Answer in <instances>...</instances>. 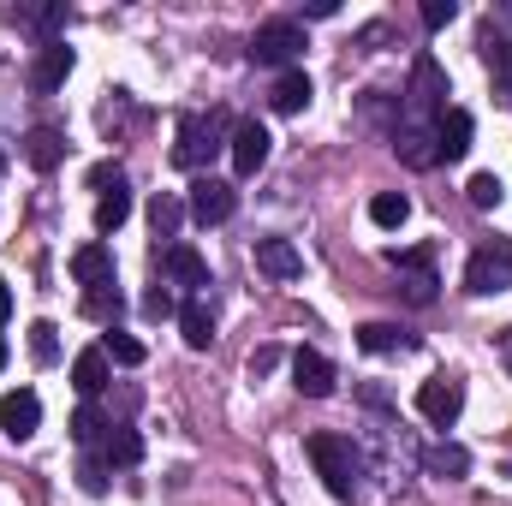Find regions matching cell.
<instances>
[{
    "label": "cell",
    "mask_w": 512,
    "mask_h": 506,
    "mask_svg": "<svg viewBox=\"0 0 512 506\" xmlns=\"http://www.w3.org/2000/svg\"><path fill=\"white\" fill-rule=\"evenodd\" d=\"M310 465H316V477L328 483L334 501H346V506L364 501L370 459H364V447H358L352 435H310Z\"/></svg>",
    "instance_id": "obj_1"
},
{
    "label": "cell",
    "mask_w": 512,
    "mask_h": 506,
    "mask_svg": "<svg viewBox=\"0 0 512 506\" xmlns=\"http://www.w3.org/2000/svg\"><path fill=\"white\" fill-rule=\"evenodd\" d=\"M227 143H233L227 114H185V120H179V137H173V167L203 173V167H209Z\"/></svg>",
    "instance_id": "obj_2"
},
{
    "label": "cell",
    "mask_w": 512,
    "mask_h": 506,
    "mask_svg": "<svg viewBox=\"0 0 512 506\" xmlns=\"http://www.w3.org/2000/svg\"><path fill=\"white\" fill-rule=\"evenodd\" d=\"M447 114V72L435 54H417L411 60V90H405V120L411 126H435Z\"/></svg>",
    "instance_id": "obj_3"
},
{
    "label": "cell",
    "mask_w": 512,
    "mask_h": 506,
    "mask_svg": "<svg viewBox=\"0 0 512 506\" xmlns=\"http://www.w3.org/2000/svg\"><path fill=\"white\" fill-rule=\"evenodd\" d=\"M298 54H304V24H298V18H268V24H256V36H251L256 66H286V72H292Z\"/></svg>",
    "instance_id": "obj_4"
},
{
    "label": "cell",
    "mask_w": 512,
    "mask_h": 506,
    "mask_svg": "<svg viewBox=\"0 0 512 506\" xmlns=\"http://www.w3.org/2000/svg\"><path fill=\"white\" fill-rule=\"evenodd\" d=\"M507 286H512V245L507 239L471 251V262H465V292H471V298H495V292H507Z\"/></svg>",
    "instance_id": "obj_5"
},
{
    "label": "cell",
    "mask_w": 512,
    "mask_h": 506,
    "mask_svg": "<svg viewBox=\"0 0 512 506\" xmlns=\"http://www.w3.org/2000/svg\"><path fill=\"white\" fill-rule=\"evenodd\" d=\"M417 411H423L435 429H453L459 411H465V387H459V376H429L423 387H417Z\"/></svg>",
    "instance_id": "obj_6"
},
{
    "label": "cell",
    "mask_w": 512,
    "mask_h": 506,
    "mask_svg": "<svg viewBox=\"0 0 512 506\" xmlns=\"http://www.w3.org/2000/svg\"><path fill=\"white\" fill-rule=\"evenodd\" d=\"M393 268H399V286H393V292H399L405 304L429 310V304H435V286H441L435 268H429V251H399L393 256Z\"/></svg>",
    "instance_id": "obj_7"
},
{
    "label": "cell",
    "mask_w": 512,
    "mask_h": 506,
    "mask_svg": "<svg viewBox=\"0 0 512 506\" xmlns=\"http://www.w3.org/2000/svg\"><path fill=\"white\" fill-rule=\"evenodd\" d=\"M185 209H191L203 227H221V221H233V209H239V191H233L227 179H209V173H203V179L191 185V203H185Z\"/></svg>",
    "instance_id": "obj_8"
},
{
    "label": "cell",
    "mask_w": 512,
    "mask_h": 506,
    "mask_svg": "<svg viewBox=\"0 0 512 506\" xmlns=\"http://www.w3.org/2000/svg\"><path fill=\"white\" fill-rule=\"evenodd\" d=\"M0 429H6V441H30V435L42 429V399H36L30 387H12V393L0 399Z\"/></svg>",
    "instance_id": "obj_9"
},
{
    "label": "cell",
    "mask_w": 512,
    "mask_h": 506,
    "mask_svg": "<svg viewBox=\"0 0 512 506\" xmlns=\"http://www.w3.org/2000/svg\"><path fill=\"white\" fill-rule=\"evenodd\" d=\"M268 143H274V137H268V126H262V120H239V126H233V143H227V149H233V173H239V179L262 173Z\"/></svg>",
    "instance_id": "obj_10"
},
{
    "label": "cell",
    "mask_w": 512,
    "mask_h": 506,
    "mask_svg": "<svg viewBox=\"0 0 512 506\" xmlns=\"http://www.w3.org/2000/svg\"><path fill=\"white\" fill-rule=\"evenodd\" d=\"M66 78H72V48H66V42H42L36 66H30V90H36V96H54Z\"/></svg>",
    "instance_id": "obj_11"
},
{
    "label": "cell",
    "mask_w": 512,
    "mask_h": 506,
    "mask_svg": "<svg viewBox=\"0 0 512 506\" xmlns=\"http://www.w3.org/2000/svg\"><path fill=\"white\" fill-rule=\"evenodd\" d=\"M393 155H399L405 167H417V173L435 167V161H441V149H435V126H411V120L393 126Z\"/></svg>",
    "instance_id": "obj_12"
},
{
    "label": "cell",
    "mask_w": 512,
    "mask_h": 506,
    "mask_svg": "<svg viewBox=\"0 0 512 506\" xmlns=\"http://www.w3.org/2000/svg\"><path fill=\"white\" fill-rule=\"evenodd\" d=\"M155 262H161L167 280L185 286V292H203V286H209V262L191 251V245H167V251H155Z\"/></svg>",
    "instance_id": "obj_13"
},
{
    "label": "cell",
    "mask_w": 512,
    "mask_h": 506,
    "mask_svg": "<svg viewBox=\"0 0 512 506\" xmlns=\"http://www.w3.org/2000/svg\"><path fill=\"white\" fill-rule=\"evenodd\" d=\"M334 364H328V358H322V352H310V346H304V352H298V358H292V387H298V393H304V399H328V393H334Z\"/></svg>",
    "instance_id": "obj_14"
},
{
    "label": "cell",
    "mask_w": 512,
    "mask_h": 506,
    "mask_svg": "<svg viewBox=\"0 0 512 506\" xmlns=\"http://www.w3.org/2000/svg\"><path fill=\"white\" fill-rule=\"evenodd\" d=\"M483 66H489V84H495V102H512V42L501 30H483Z\"/></svg>",
    "instance_id": "obj_15"
},
{
    "label": "cell",
    "mask_w": 512,
    "mask_h": 506,
    "mask_svg": "<svg viewBox=\"0 0 512 506\" xmlns=\"http://www.w3.org/2000/svg\"><path fill=\"white\" fill-rule=\"evenodd\" d=\"M471 114L465 108H447L441 120H435V149H441V161H465L471 155Z\"/></svg>",
    "instance_id": "obj_16"
},
{
    "label": "cell",
    "mask_w": 512,
    "mask_h": 506,
    "mask_svg": "<svg viewBox=\"0 0 512 506\" xmlns=\"http://www.w3.org/2000/svg\"><path fill=\"white\" fill-rule=\"evenodd\" d=\"M256 268L268 280H298L304 274V256H298L292 239H256Z\"/></svg>",
    "instance_id": "obj_17"
},
{
    "label": "cell",
    "mask_w": 512,
    "mask_h": 506,
    "mask_svg": "<svg viewBox=\"0 0 512 506\" xmlns=\"http://www.w3.org/2000/svg\"><path fill=\"white\" fill-rule=\"evenodd\" d=\"M24 161H30L36 173H54V167L66 161V131L30 126V131H24Z\"/></svg>",
    "instance_id": "obj_18"
},
{
    "label": "cell",
    "mask_w": 512,
    "mask_h": 506,
    "mask_svg": "<svg viewBox=\"0 0 512 506\" xmlns=\"http://www.w3.org/2000/svg\"><path fill=\"white\" fill-rule=\"evenodd\" d=\"M358 346L376 352V358H393V352H417V334L399 328V322H364L358 328Z\"/></svg>",
    "instance_id": "obj_19"
},
{
    "label": "cell",
    "mask_w": 512,
    "mask_h": 506,
    "mask_svg": "<svg viewBox=\"0 0 512 506\" xmlns=\"http://www.w3.org/2000/svg\"><path fill=\"white\" fill-rule=\"evenodd\" d=\"M179 334H185L191 352H209V346H215V316H209L203 298H185V304H179Z\"/></svg>",
    "instance_id": "obj_20"
},
{
    "label": "cell",
    "mask_w": 512,
    "mask_h": 506,
    "mask_svg": "<svg viewBox=\"0 0 512 506\" xmlns=\"http://www.w3.org/2000/svg\"><path fill=\"white\" fill-rule=\"evenodd\" d=\"M268 108H274V114H304V108H310V78H304L298 66L280 72L274 90H268Z\"/></svg>",
    "instance_id": "obj_21"
},
{
    "label": "cell",
    "mask_w": 512,
    "mask_h": 506,
    "mask_svg": "<svg viewBox=\"0 0 512 506\" xmlns=\"http://www.w3.org/2000/svg\"><path fill=\"white\" fill-rule=\"evenodd\" d=\"M72 280L90 292V286H108L114 280V251L108 245H84V251L72 256Z\"/></svg>",
    "instance_id": "obj_22"
},
{
    "label": "cell",
    "mask_w": 512,
    "mask_h": 506,
    "mask_svg": "<svg viewBox=\"0 0 512 506\" xmlns=\"http://www.w3.org/2000/svg\"><path fill=\"white\" fill-rule=\"evenodd\" d=\"M137 459H143V435L126 429V423H114L108 441H102V465H108V471H131Z\"/></svg>",
    "instance_id": "obj_23"
},
{
    "label": "cell",
    "mask_w": 512,
    "mask_h": 506,
    "mask_svg": "<svg viewBox=\"0 0 512 506\" xmlns=\"http://www.w3.org/2000/svg\"><path fill=\"white\" fill-rule=\"evenodd\" d=\"M72 387H78L84 399H96V393L108 387V352H102V346H90V352L72 358Z\"/></svg>",
    "instance_id": "obj_24"
},
{
    "label": "cell",
    "mask_w": 512,
    "mask_h": 506,
    "mask_svg": "<svg viewBox=\"0 0 512 506\" xmlns=\"http://www.w3.org/2000/svg\"><path fill=\"white\" fill-rule=\"evenodd\" d=\"M423 465H429V477H441V483H459V477L471 471V453H465L459 441H441V447H429V453H423Z\"/></svg>",
    "instance_id": "obj_25"
},
{
    "label": "cell",
    "mask_w": 512,
    "mask_h": 506,
    "mask_svg": "<svg viewBox=\"0 0 512 506\" xmlns=\"http://www.w3.org/2000/svg\"><path fill=\"white\" fill-rule=\"evenodd\" d=\"M179 221H185V197H179V191H155V203H149V227H155V239H173Z\"/></svg>",
    "instance_id": "obj_26"
},
{
    "label": "cell",
    "mask_w": 512,
    "mask_h": 506,
    "mask_svg": "<svg viewBox=\"0 0 512 506\" xmlns=\"http://www.w3.org/2000/svg\"><path fill=\"white\" fill-rule=\"evenodd\" d=\"M108 429H114V423L96 411V399H84V405L72 411V441H78V447H102V441H108Z\"/></svg>",
    "instance_id": "obj_27"
},
{
    "label": "cell",
    "mask_w": 512,
    "mask_h": 506,
    "mask_svg": "<svg viewBox=\"0 0 512 506\" xmlns=\"http://www.w3.org/2000/svg\"><path fill=\"white\" fill-rule=\"evenodd\" d=\"M370 221L387 227V233L405 227V221H411V197H405V191H376V197H370Z\"/></svg>",
    "instance_id": "obj_28"
},
{
    "label": "cell",
    "mask_w": 512,
    "mask_h": 506,
    "mask_svg": "<svg viewBox=\"0 0 512 506\" xmlns=\"http://www.w3.org/2000/svg\"><path fill=\"white\" fill-rule=\"evenodd\" d=\"M126 221H131V185H120L96 203V233H120Z\"/></svg>",
    "instance_id": "obj_29"
},
{
    "label": "cell",
    "mask_w": 512,
    "mask_h": 506,
    "mask_svg": "<svg viewBox=\"0 0 512 506\" xmlns=\"http://www.w3.org/2000/svg\"><path fill=\"white\" fill-rule=\"evenodd\" d=\"M120 310H126V298H120V286H114V280L84 292V316H90V322H114Z\"/></svg>",
    "instance_id": "obj_30"
},
{
    "label": "cell",
    "mask_w": 512,
    "mask_h": 506,
    "mask_svg": "<svg viewBox=\"0 0 512 506\" xmlns=\"http://www.w3.org/2000/svg\"><path fill=\"white\" fill-rule=\"evenodd\" d=\"M465 197H471V209H495V203L507 197V185H501V173H471Z\"/></svg>",
    "instance_id": "obj_31"
},
{
    "label": "cell",
    "mask_w": 512,
    "mask_h": 506,
    "mask_svg": "<svg viewBox=\"0 0 512 506\" xmlns=\"http://www.w3.org/2000/svg\"><path fill=\"white\" fill-rule=\"evenodd\" d=\"M30 358L36 364H54L60 358V328L54 322H30Z\"/></svg>",
    "instance_id": "obj_32"
},
{
    "label": "cell",
    "mask_w": 512,
    "mask_h": 506,
    "mask_svg": "<svg viewBox=\"0 0 512 506\" xmlns=\"http://www.w3.org/2000/svg\"><path fill=\"white\" fill-rule=\"evenodd\" d=\"M102 352H108V364H120V370H137V364H143V340H131V334H108Z\"/></svg>",
    "instance_id": "obj_33"
},
{
    "label": "cell",
    "mask_w": 512,
    "mask_h": 506,
    "mask_svg": "<svg viewBox=\"0 0 512 506\" xmlns=\"http://www.w3.org/2000/svg\"><path fill=\"white\" fill-rule=\"evenodd\" d=\"M84 179H90V191H102V197H108V191H120V185H126V167H120V161H96Z\"/></svg>",
    "instance_id": "obj_34"
},
{
    "label": "cell",
    "mask_w": 512,
    "mask_h": 506,
    "mask_svg": "<svg viewBox=\"0 0 512 506\" xmlns=\"http://www.w3.org/2000/svg\"><path fill=\"white\" fill-rule=\"evenodd\" d=\"M12 24H36V30H60V24H66V6H42V12H30V6H18V12H12Z\"/></svg>",
    "instance_id": "obj_35"
},
{
    "label": "cell",
    "mask_w": 512,
    "mask_h": 506,
    "mask_svg": "<svg viewBox=\"0 0 512 506\" xmlns=\"http://www.w3.org/2000/svg\"><path fill=\"white\" fill-rule=\"evenodd\" d=\"M459 18V6L453 0H423V30H447Z\"/></svg>",
    "instance_id": "obj_36"
},
{
    "label": "cell",
    "mask_w": 512,
    "mask_h": 506,
    "mask_svg": "<svg viewBox=\"0 0 512 506\" xmlns=\"http://www.w3.org/2000/svg\"><path fill=\"white\" fill-rule=\"evenodd\" d=\"M143 316H149V322H167V316H179V304H173V292H167V286H155V292L143 298Z\"/></svg>",
    "instance_id": "obj_37"
},
{
    "label": "cell",
    "mask_w": 512,
    "mask_h": 506,
    "mask_svg": "<svg viewBox=\"0 0 512 506\" xmlns=\"http://www.w3.org/2000/svg\"><path fill=\"white\" fill-rule=\"evenodd\" d=\"M78 483H84V495H102V489H108V465H102V459H84V465H78Z\"/></svg>",
    "instance_id": "obj_38"
},
{
    "label": "cell",
    "mask_w": 512,
    "mask_h": 506,
    "mask_svg": "<svg viewBox=\"0 0 512 506\" xmlns=\"http://www.w3.org/2000/svg\"><path fill=\"white\" fill-rule=\"evenodd\" d=\"M274 370H280V346H256V352H251V381L256 376H274Z\"/></svg>",
    "instance_id": "obj_39"
},
{
    "label": "cell",
    "mask_w": 512,
    "mask_h": 506,
    "mask_svg": "<svg viewBox=\"0 0 512 506\" xmlns=\"http://www.w3.org/2000/svg\"><path fill=\"white\" fill-rule=\"evenodd\" d=\"M334 12H340V0H310L304 6V18H334Z\"/></svg>",
    "instance_id": "obj_40"
},
{
    "label": "cell",
    "mask_w": 512,
    "mask_h": 506,
    "mask_svg": "<svg viewBox=\"0 0 512 506\" xmlns=\"http://www.w3.org/2000/svg\"><path fill=\"white\" fill-rule=\"evenodd\" d=\"M12 316V292H6V280H0V322Z\"/></svg>",
    "instance_id": "obj_41"
},
{
    "label": "cell",
    "mask_w": 512,
    "mask_h": 506,
    "mask_svg": "<svg viewBox=\"0 0 512 506\" xmlns=\"http://www.w3.org/2000/svg\"><path fill=\"white\" fill-rule=\"evenodd\" d=\"M507 364H512V334H507Z\"/></svg>",
    "instance_id": "obj_42"
},
{
    "label": "cell",
    "mask_w": 512,
    "mask_h": 506,
    "mask_svg": "<svg viewBox=\"0 0 512 506\" xmlns=\"http://www.w3.org/2000/svg\"><path fill=\"white\" fill-rule=\"evenodd\" d=\"M0 364H6V340H0Z\"/></svg>",
    "instance_id": "obj_43"
}]
</instances>
